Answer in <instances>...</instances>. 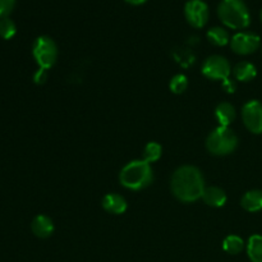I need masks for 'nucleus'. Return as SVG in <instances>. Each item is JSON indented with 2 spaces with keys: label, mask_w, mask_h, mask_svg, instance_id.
Wrapping results in <instances>:
<instances>
[{
  "label": "nucleus",
  "mask_w": 262,
  "mask_h": 262,
  "mask_svg": "<svg viewBox=\"0 0 262 262\" xmlns=\"http://www.w3.org/2000/svg\"><path fill=\"white\" fill-rule=\"evenodd\" d=\"M170 189L176 199L182 202H194L202 199L205 182L202 173L193 165H183L174 171Z\"/></svg>",
  "instance_id": "nucleus-1"
},
{
  "label": "nucleus",
  "mask_w": 262,
  "mask_h": 262,
  "mask_svg": "<svg viewBox=\"0 0 262 262\" xmlns=\"http://www.w3.org/2000/svg\"><path fill=\"white\" fill-rule=\"evenodd\" d=\"M154 181L151 164L142 160L128 163L119 173V182L123 187L132 191H140L150 186Z\"/></svg>",
  "instance_id": "nucleus-2"
},
{
  "label": "nucleus",
  "mask_w": 262,
  "mask_h": 262,
  "mask_svg": "<svg viewBox=\"0 0 262 262\" xmlns=\"http://www.w3.org/2000/svg\"><path fill=\"white\" fill-rule=\"evenodd\" d=\"M217 15L223 25L233 30H243L251 25V13L243 0H222Z\"/></svg>",
  "instance_id": "nucleus-3"
},
{
  "label": "nucleus",
  "mask_w": 262,
  "mask_h": 262,
  "mask_svg": "<svg viewBox=\"0 0 262 262\" xmlns=\"http://www.w3.org/2000/svg\"><path fill=\"white\" fill-rule=\"evenodd\" d=\"M238 137L229 127L219 125L211 130L206 140V148L210 154L216 156L229 155L237 148Z\"/></svg>",
  "instance_id": "nucleus-4"
},
{
  "label": "nucleus",
  "mask_w": 262,
  "mask_h": 262,
  "mask_svg": "<svg viewBox=\"0 0 262 262\" xmlns=\"http://www.w3.org/2000/svg\"><path fill=\"white\" fill-rule=\"evenodd\" d=\"M32 55L40 68L50 69L58 59V46L49 36H40L33 42Z\"/></svg>",
  "instance_id": "nucleus-5"
},
{
  "label": "nucleus",
  "mask_w": 262,
  "mask_h": 262,
  "mask_svg": "<svg viewBox=\"0 0 262 262\" xmlns=\"http://www.w3.org/2000/svg\"><path fill=\"white\" fill-rule=\"evenodd\" d=\"M230 73H232V67L224 56H209L202 66V74L206 78L214 79V81H225L229 78Z\"/></svg>",
  "instance_id": "nucleus-6"
},
{
  "label": "nucleus",
  "mask_w": 262,
  "mask_h": 262,
  "mask_svg": "<svg viewBox=\"0 0 262 262\" xmlns=\"http://www.w3.org/2000/svg\"><path fill=\"white\" fill-rule=\"evenodd\" d=\"M242 119L246 128L253 135L262 133V102L250 100L242 107Z\"/></svg>",
  "instance_id": "nucleus-7"
},
{
  "label": "nucleus",
  "mask_w": 262,
  "mask_h": 262,
  "mask_svg": "<svg viewBox=\"0 0 262 262\" xmlns=\"http://www.w3.org/2000/svg\"><path fill=\"white\" fill-rule=\"evenodd\" d=\"M184 15L192 27L202 28L209 20L210 10L204 0H188L184 5Z\"/></svg>",
  "instance_id": "nucleus-8"
},
{
  "label": "nucleus",
  "mask_w": 262,
  "mask_h": 262,
  "mask_svg": "<svg viewBox=\"0 0 262 262\" xmlns=\"http://www.w3.org/2000/svg\"><path fill=\"white\" fill-rule=\"evenodd\" d=\"M229 43L232 50L238 55H250L258 50L261 38L253 32H238L230 38Z\"/></svg>",
  "instance_id": "nucleus-9"
},
{
  "label": "nucleus",
  "mask_w": 262,
  "mask_h": 262,
  "mask_svg": "<svg viewBox=\"0 0 262 262\" xmlns=\"http://www.w3.org/2000/svg\"><path fill=\"white\" fill-rule=\"evenodd\" d=\"M102 207H104L105 211L110 212V214L114 215H120L124 214L127 211V201L123 196L118 193H107L105 194L104 199L101 201Z\"/></svg>",
  "instance_id": "nucleus-10"
},
{
  "label": "nucleus",
  "mask_w": 262,
  "mask_h": 262,
  "mask_svg": "<svg viewBox=\"0 0 262 262\" xmlns=\"http://www.w3.org/2000/svg\"><path fill=\"white\" fill-rule=\"evenodd\" d=\"M32 233L38 238H49L54 233V223L46 215H37L31 224Z\"/></svg>",
  "instance_id": "nucleus-11"
},
{
  "label": "nucleus",
  "mask_w": 262,
  "mask_h": 262,
  "mask_svg": "<svg viewBox=\"0 0 262 262\" xmlns=\"http://www.w3.org/2000/svg\"><path fill=\"white\" fill-rule=\"evenodd\" d=\"M202 200L207 206L222 207L227 204V193L219 187H207L202 194Z\"/></svg>",
  "instance_id": "nucleus-12"
},
{
  "label": "nucleus",
  "mask_w": 262,
  "mask_h": 262,
  "mask_svg": "<svg viewBox=\"0 0 262 262\" xmlns=\"http://www.w3.org/2000/svg\"><path fill=\"white\" fill-rule=\"evenodd\" d=\"M241 205L248 212L262 211V191L261 189H252L243 194L241 200Z\"/></svg>",
  "instance_id": "nucleus-13"
},
{
  "label": "nucleus",
  "mask_w": 262,
  "mask_h": 262,
  "mask_svg": "<svg viewBox=\"0 0 262 262\" xmlns=\"http://www.w3.org/2000/svg\"><path fill=\"white\" fill-rule=\"evenodd\" d=\"M215 118L222 127H229L235 119V107L230 102H220L215 109Z\"/></svg>",
  "instance_id": "nucleus-14"
},
{
  "label": "nucleus",
  "mask_w": 262,
  "mask_h": 262,
  "mask_svg": "<svg viewBox=\"0 0 262 262\" xmlns=\"http://www.w3.org/2000/svg\"><path fill=\"white\" fill-rule=\"evenodd\" d=\"M234 77L237 81L250 82L257 76V69L250 61H241L234 67Z\"/></svg>",
  "instance_id": "nucleus-15"
},
{
  "label": "nucleus",
  "mask_w": 262,
  "mask_h": 262,
  "mask_svg": "<svg viewBox=\"0 0 262 262\" xmlns=\"http://www.w3.org/2000/svg\"><path fill=\"white\" fill-rule=\"evenodd\" d=\"M247 255L251 262H262V235H251L247 242Z\"/></svg>",
  "instance_id": "nucleus-16"
},
{
  "label": "nucleus",
  "mask_w": 262,
  "mask_h": 262,
  "mask_svg": "<svg viewBox=\"0 0 262 262\" xmlns=\"http://www.w3.org/2000/svg\"><path fill=\"white\" fill-rule=\"evenodd\" d=\"M206 37L210 43L215 46H225L230 42L229 33L223 27H212L207 31Z\"/></svg>",
  "instance_id": "nucleus-17"
},
{
  "label": "nucleus",
  "mask_w": 262,
  "mask_h": 262,
  "mask_svg": "<svg viewBox=\"0 0 262 262\" xmlns=\"http://www.w3.org/2000/svg\"><path fill=\"white\" fill-rule=\"evenodd\" d=\"M245 248V242L239 235H228L223 242V250L229 255H238Z\"/></svg>",
  "instance_id": "nucleus-18"
},
{
  "label": "nucleus",
  "mask_w": 262,
  "mask_h": 262,
  "mask_svg": "<svg viewBox=\"0 0 262 262\" xmlns=\"http://www.w3.org/2000/svg\"><path fill=\"white\" fill-rule=\"evenodd\" d=\"M163 154V147L158 142H148L143 148V160L147 161L148 164L155 163L161 158Z\"/></svg>",
  "instance_id": "nucleus-19"
},
{
  "label": "nucleus",
  "mask_w": 262,
  "mask_h": 262,
  "mask_svg": "<svg viewBox=\"0 0 262 262\" xmlns=\"http://www.w3.org/2000/svg\"><path fill=\"white\" fill-rule=\"evenodd\" d=\"M17 32V26L9 17L0 18V37L10 40Z\"/></svg>",
  "instance_id": "nucleus-20"
},
{
  "label": "nucleus",
  "mask_w": 262,
  "mask_h": 262,
  "mask_svg": "<svg viewBox=\"0 0 262 262\" xmlns=\"http://www.w3.org/2000/svg\"><path fill=\"white\" fill-rule=\"evenodd\" d=\"M188 87V78H187L184 74H177L173 78L170 79V83H169V89L173 94L181 95Z\"/></svg>",
  "instance_id": "nucleus-21"
},
{
  "label": "nucleus",
  "mask_w": 262,
  "mask_h": 262,
  "mask_svg": "<svg viewBox=\"0 0 262 262\" xmlns=\"http://www.w3.org/2000/svg\"><path fill=\"white\" fill-rule=\"evenodd\" d=\"M15 0H0V18H5L14 9Z\"/></svg>",
  "instance_id": "nucleus-22"
},
{
  "label": "nucleus",
  "mask_w": 262,
  "mask_h": 262,
  "mask_svg": "<svg viewBox=\"0 0 262 262\" xmlns=\"http://www.w3.org/2000/svg\"><path fill=\"white\" fill-rule=\"evenodd\" d=\"M48 69L43 68H38L36 71V73L33 74V81H35L36 84H42L45 83L46 79H48Z\"/></svg>",
  "instance_id": "nucleus-23"
},
{
  "label": "nucleus",
  "mask_w": 262,
  "mask_h": 262,
  "mask_svg": "<svg viewBox=\"0 0 262 262\" xmlns=\"http://www.w3.org/2000/svg\"><path fill=\"white\" fill-rule=\"evenodd\" d=\"M223 87H224L225 91L229 92V94H233V92L235 91V83L230 78L223 81Z\"/></svg>",
  "instance_id": "nucleus-24"
},
{
  "label": "nucleus",
  "mask_w": 262,
  "mask_h": 262,
  "mask_svg": "<svg viewBox=\"0 0 262 262\" xmlns=\"http://www.w3.org/2000/svg\"><path fill=\"white\" fill-rule=\"evenodd\" d=\"M124 2L128 3V4H130V5H142V4H145L147 0H124Z\"/></svg>",
  "instance_id": "nucleus-25"
},
{
  "label": "nucleus",
  "mask_w": 262,
  "mask_h": 262,
  "mask_svg": "<svg viewBox=\"0 0 262 262\" xmlns=\"http://www.w3.org/2000/svg\"><path fill=\"white\" fill-rule=\"evenodd\" d=\"M260 17H261V20H262V10H261V14H260Z\"/></svg>",
  "instance_id": "nucleus-26"
}]
</instances>
